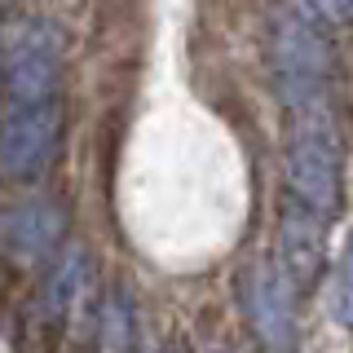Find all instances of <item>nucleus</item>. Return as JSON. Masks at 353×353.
Masks as SVG:
<instances>
[{
    "label": "nucleus",
    "instance_id": "f257e3e1",
    "mask_svg": "<svg viewBox=\"0 0 353 353\" xmlns=\"http://www.w3.org/2000/svg\"><path fill=\"white\" fill-rule=\"evenodd\" d=\"M62 84V31L53 22H18L0 49V88L9 110L58 102Z\"/></svg>",
    "mask_w": 353,
    "mask_h": 353
},
{
    "label": "nucleus",
    "instance_id": "f03ea898",
    "mask_svg": "<svg viewBox=\"0 0 353 353\" xmlns=\"http://www.w3.org/2000/svg\"><path fill=\"white\" fill-rule=\"evenodd\" d=\"M296 283L287 279L279 261H252L239 274V301L248 314V327L256 331L265 353H296L301 318H296Z\"/></svg>",
    "mask_w": 353,
    "mask_h": 353
},
{
    "label": "nucleus",
    "instance_id": "7ed1b4c3",
    "mask_svg": "<svg viewBox=\"0 0 353 353\" xmlns=\"http://www.w3.org/2000/svg\"><path fill=\"white\" fill-rule=\"evenodd\" d=\"M62 102L18 106L0 119V181L27 185L53 168L62 150Z\"/></svg>",
    "mask_w": 353,
    "mask_h": 353
},
{
    "label": "nucleus",
    "instance_id": "20e7f679",
    "mask_svg": "<svg viewBox=\"0 0 353 353\" xmlns=\"http://www.w3.org/2000/svg\"><path fill=\"white\" fill-rule=\"evenodd\" d=\"M66 208L58 199H27L14 203L0 216V252L14 265H40L49 256H58L62 239H66Z\"/></svg>",
    "mask_w": 353,
    "mask_h": 353
},
{
    "label": "nucleus",
    "instance_id": "39448f33",
    "mask_svg": "<svg viewBox=\"0 0 353 353\" xmlns=\"http://www.w3.org/2000/svg\"><path fill=\"white\" fill-rule=\"evenodd\" d=\"M84 287H88V256L84 252H66V256L49 270V283H44V314H49L53 323H62V318L75 309Z\"/></svg>",
    "mask_w": 353,
    "mask_h": 353
},
{
    "label": "nucleus",
    "instance_id": "423d86ee",
    "mask_svg": "<svg viewBox=\"0 0 353 353\" xmlns=\"http://www.w3.org/2000/svg\"><path fill=\"white\" fill-rule=\"evenodd\" d=\"M102 345L106 353H132L137 345V305L124 287H115L102 305Z\"/></svg>",
    "mask_w": 353,
    "mask_h": 353
},
{
    "label": "nucleus",
    "instance_id": "0eeeda50",
    "mask_svg": "<svg viewBox=\"0 0 353 353\" xmlns=\"http://www.w3.org/2000/svg\"><path fill=\"white\" fill-rule=\"evenodd\" d=\"M331 305H336L340 323L353 327V221H349V234H345V252L336 261V296H331Z\"/></svg>",
    "mask_w": 353,
    "mask_h": 353
},
{
    "label": "nucleus",
    "instance_id": "6e6552de",
    "mask_svg": "<svg viewBox=\"0 0 353 353\" xmlns=\"http://www.w3.org/2000/svg\"><path fill=\"white\" fill-rule=\"evenodd\" d=\"M305 9L323 31H353V0H305Z\"/></svg>",
    "mask_w": 353,
    "mask_h": 353
}]
</instances>
